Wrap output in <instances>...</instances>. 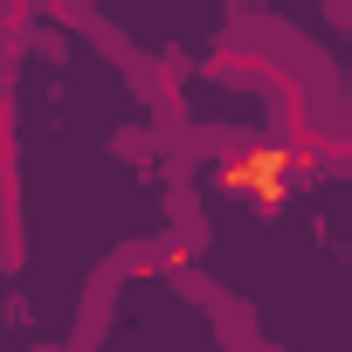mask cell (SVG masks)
<instances>
[{
  "mask_svg": "<svg viewBox=\"0 0 352 352\" xmlns=\"http://www.w3.org/2000/svg\"><path fill=\"white\" fill-rule=\"evenodd\" d=\"M228 194H249V201H263V208H276L283 201V187H290V152H276V145H256V152H242L228 173Z\"/></svg>",
  "mask_w": 352,
  "mask_h": 352,
  "instance_id": "obj_1",
  "label": "cell"
}]
</instances>
